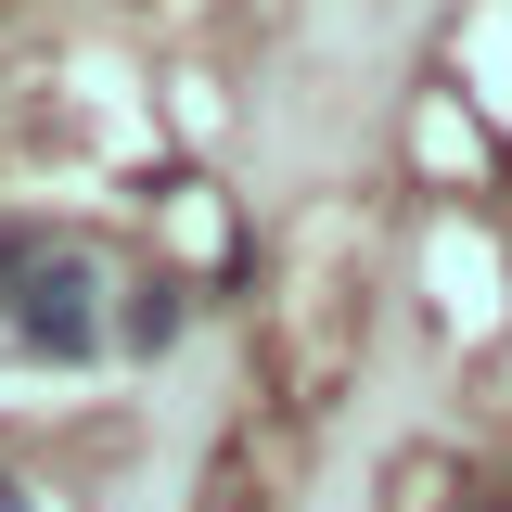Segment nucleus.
<instances>
[{
    "mask_svg": "<svg viewBox=\"0 0 512 512\" xmlns=\"http://www.w3.org/2000/svg\"><path fill=\"white\" fill-rule=\"evenodd\" d=\"M0 333H13L26 359H90V346H103V269H90L77 244H52L39 269H26V295H13Z\"/></svg>",
    "mask_w": 512,
    "mask_h": 512,
    "instance_id": "1",
    "label": "nucleus"
},
{
    "mask_svg": "<svg viewBox=\"0 0 512 512\" xmlns=\"http://www.w3.org/2000/svg\"><path fill=\"white\" fill-rule=\"evenodd\" d=\"M180 282H128V295H116V346H141V359H154V346H180Z\"/></svg>",
    "mask_w": 512,
    "mask_h": 512,
    "instance_id": "2",
    "label": "nucleus"
},
{
    "mask_svg": "<svg viewBox=\"0 0 512 512\" xmlns=\"http://www.w3.org/2000/svg\"><path fill=\"white\" fill-rule=\"evenodd\" d=\"M52 256V231L39 218H0V320H13V295H26V269Z\"/></svg>",
    "mask_w": 512,
    "mask_h": 512,
    "instance_id": "3",
    "label": "nucleus"
},
{
    "mask_svg": "<svg viewBox=\"0 0 512 512\" xmlns=\"http://www.w3.org/2000/svg\"><path fill=\"white\" fill-rule=\"evenodd\" d=\"M0 512H26V500H13V474H0Z\"/></svg>",
    "mask_w": 512,
    "mask_h": 512,
    "instance_id": "4",
    "label": "nucleus"
}]
</instances>
